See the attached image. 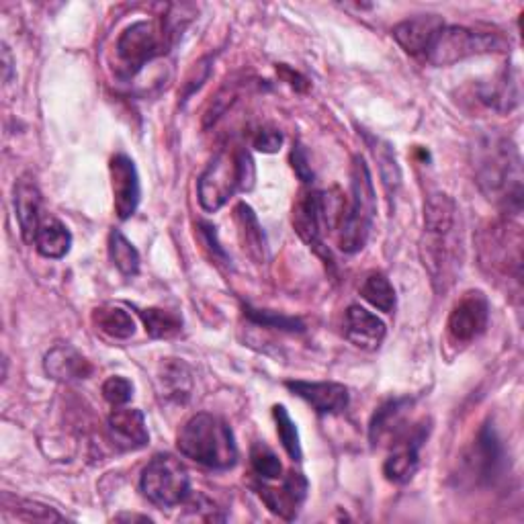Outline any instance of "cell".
Returning a JSON list of instances; mask_svg holds the SVG:
<instances>
[{"mask_svg": "<svg viewBox=\"0 0 524 524\" xmlns=\"http://www.w3.org/2000/svg\"><path fill=\"white\" fill-rule=\"evenodd\" d=\"M482 267L494 275L522 281V234L518 226L494 224L479 238Z\"/></svg>", "mask_w": 524, "mask_h": 524, "instance_id": "obj_9", "label": "cell"}, {"mask_svg": "<svg viewBox=\"0 0 524 524\" xmlns=\"http://www.w3.org/2000/svg\"><path fill=\"white\" fill-rule=\"evenodd\" d=\"M469 473L479 484H494L506 465V451L494 424H484L467 457Z\"/></svg>", "mask_w": 524, "mask_h": 524, "instance_id": "obj_12", "label": "cell"}, {"mask_svg": "<svg viewBox=\"0 0 524 524\" xmlns=\"http://www.w3.org/2000/svg\"><path fill=\"white\" fill-rule=\"evenodd\" d=\"M109 258L113 267L125 277H136L140 273V252L119 230L109 234Z\"/></svg>", "mask_w": 524, "mask_h": 524, "instance_id": "obj_27", "label": "cell"}, {"mask_svg": "<svg viewBox=\"0 0 524 524\" xmlns=\"http://www.w3.org/2000/svg\"><path fill=\"white\" fill-rule=\"evenodd\" d=\"M111 172V187L115 199V211L119 220H129L131 215L138 211L142 199V185L138 168L129 156L115 154L109 162Z\"/></svg>", "mask_w": 524, "mask_h": 524, "instance_id": "obj_13", "label": "cell"}, {"mask_svg": "<svg viewBox=\"0 0 524 524\" xmlns=\"http://www.w3.org/2000/svg\"><path fill=\"white\" fill-rule=\"evenodd\" d=\"M256 492L273 514L285 520H293L301 504L305 502V496H308V479H305L303 473L299 471H289L287 477L283 479L281 488L258 484Z\"/></svg>", "mask_w": 524, "mask_h": 524, "instance_id": "obj_14", "label": "cell"}, {"mask_svg": "<svg viewBox=\"0 0 524 524\" xmlns=\"http://www.w3.org/2000/svg\"><path fill=\"white\" fill-rule=\"evenodd\" d=\"M375 150V156L379 160V166H381V179L387 187V191L393 189H398L400 185V179H402V174H400V168H398V162H396V156H393L391 148L387 144H381V148H373Z\"/></svg>", "mask_w": 524, "mask_h": 524, "instance_id": "obj_35", "label": "cell"}, {"mask_svg": "<svg viewBox=\"0 0 524 524\" xmlns=\"http://www.w3.org/2000/svg\"><path fill=\"white\" fill-rule=\"evenodd\" d=\"M475 183L500 209L518 215L522 211V160L516 146L500 134H486L471 148Z\"/></svg>", "mask_w": 524, "mask_h": 524, "instance_id": "obj_1", "label": "cell"}, {"mask_svg": "<svg viewBox=\"0 0 524 524\" xmlns=\"http://www.w3.org/2000/svg\"><path fill=\"white\" fill-rule=\"evenodd\" d=\"M199 228H201V236H203V240H205V244L215 252V256L217 258H222L224 262L228 260V256H226V252L220 248V244H217V234H215V228L211 226V224H205V222H201L199 224Z\"/></svg>", "mask_w": 524, "mask_h": 524, "instance_id": "obj_39", "label": "cell"}, {"mask_svg": "<svg viewBox=\"0 0 524 524\" xmlns=\"http://www.w3.org/2000/svg\"><path fill=\"white\" fill-rule=\"evenodd\" d=\"M252 146L262 154H275L283 146V134L275 127H258L252 136Z\"/></svg>", "mask_w": 524, "mask_h": 524, "instance_id": "obj_37", "label": "cell"}, {"mask_svg": "<svg viewBox=\"0 0 524 524\" xmlns=\"http://www.w3.org/2000/svg\"><path fill=\"white\" fill-rule=\"evenodd\" d=\"M285 387L308 402L318 414H340L351 402L348 389L332 381H287Z\"/></svg>", "mask_w": 524, "mask_h": 524, "instance_id": "obj_15", "label": "cell"}, {"mask_svg": "<svg viewBox=\"0 0 524 524\" xmlns=\"http://www.w3.org/2000/svg\"><path fill=\"white\" fill-rule=\"evenodd\" d=\"M273 418L277 424V434L283 443V449L287 451V455L293 461H301L303 453H301V441H299V432H297V424L291 420L289 412L285 406H275L273 408Z\"/></svg>", "mask_w": 524, "mask_h": 524, "instance_id": "obj_31", "label": "cell"}, {"mask_svg": "<svg viewBox=\"0 0 524 524\" xmlns=\"http://www.w3.org/2000/svg\"><path fill=\"white\" fill-rule=\"evenodd\" d=\"M361 295L383 314H391L393 308H396V289H393V285L383 273L367 275V279L361 285Z\"/></svg>", "mask_w": 524, "mask_h": 524, "instance_id": "obj_30", "label": "cell"}, {"mask_svg": "<svg viewBox=\"0 0 524 524\" xmlns=\"http://www.w3.org/2000/svg\"><path fill=\"white\" fill-rule=\"evenodd\" d=\"M412 406V402L408 398H396V400H389L385 404H381L371 422H369V439L371 445L377 447L381 445L385 439H393V436H398L404 428V414L406 410Z\"/></svg>", "mask_w": 524, "mask_h": 524, "instance_id": "obj_21", "label": "cell"}, {"mask_svg": "<svg viewBox=\"0 0 524 524\" xmlns=\"http://www.w3.org/2000/svg\"><path fill=\"white\" fill-rule=\"evenodd\" d=\"M13 203H15V215L21 228V236L27 244H33L43 217H41V193L29 174H25V177H21L15 183Z\"/></svg>", "mask_w": 524, "mask_h": 524, "instance_id": "obj_20", "label": "cell"}, {"mask_svg": "<svg viewBox=\"0 0 524 524\" xmlns=\"http://www.w3.org/2000/svg\"><path fill=\"white\" fill-rule=\"evenodd\" d=\"M33 244L41 256L58 260L70 252L72 234L56 217H43Z\"/></svg>", "mask_w": 524, "mask_h": 524, "instance_id": "obj_23", "label": "cell"}, {"mask_svg": "<svg viewBox=\"0 0 524 524\" xmlns=\"http://www.w3.org/2000/svg\"><path fill=\"white\" fill-rule=\"evenodd\" d=\"M291 166H293V170H295V174H297L301 183H312L314 181V170H312L308 154H305L301 144H293Z\"/></svg>", "mask_w": 524, "mask_h": 524, "instance_id": "obj_38", "label": "cell"}, {"mask_svg": "<svg viewBox=\"0 0 524 524\" xmlns=\"http://www.w3.org/2000/svg\"><path fill=\"white\" fill-rule=\"evenodd\" d=\"M101 391H103V398H105L111 406L119 408V406H125V404L131 402V396H134V385H131L129 379L115 375V377H109V379L103 383Z\"/></svg>", "mask_w": 524, "mask_h": 524, "instance_id": "obj_34", "label": "cell"}, {"mask_svg": "<svg viewBox=\"0 0 524 524\" xmlns=\"http://www.w3.org/2000/svg\"><path fill=\"white\" fill-rule=\"evenodd\" d=\"M244 314H246V318H248L250 322L260 324V326H265V328L283 330V332H303V330H305V326H303L301 320L289 318V316H283V314H277V312L256 310V308H250V305H246Z\"/></svg>", "mask_w": 524, "mask_h": 524, "instance_id": "obj_33", "label": "cell"}, {"mask_svg": "<svg viewBox=\"0 0 524 524\" xmlns=\"http://www.w3.org/2000/svg\"><path fill=\"white\" fill-rule=\"evenodd\" d=\"M3 60H5V80H9V78H11L9 72H11V68H13V64H11V56H9V48L3 50Z\"/></svg>", "mask_w": 524, "mask_h": 524, "instance_id": "obj_41", "label": "cell"}, {"mask_svg": "<svg viewBox=\"0 0 524 524\" xmlns=\"http://www.w3.org/2000/svg\"><path fill=\"white\" fill-rule=\"evenodd\" d=\"M428 439V426L422 422L414 428H406L396 436L391 453L383 463V475L391 484H408L418 471L420 449Z\"/></svg>", "mask_w": 524, "mask_h": 524, "instance_id": "obj_10", "label": "cell"}, {"mask_svg": "<svg viewBox=\"0 0 524 524\" xmlns=\"http://www.w3.org/2000/svg\"><path fill=\"white\" fill-rule=\"evenodd\" d=\"M490 322V301L482 291H467L449 316L447 330L455 344H469L482 336Z\"/></svg>", "mask_w": 524, "mask_h": 524, "instance_id": "obj_11", "label": "cell"}, {"mask_svg": "<svg viewBox=\"0 0 524 524\" xmlns=\"http://www.w3.org/2000/svg\"><path fill=\"white\" fill-rule=\"evenodd\" d=\"M15 506L17 508H7V510L15 512L23 520H35V522H58V520H62V516L56 510L43 506V504H37V502H31V500H19L17 498Z\"/></svg>", "mask_w": 524, "mask_h": 524, "instance_id": "obj_36", "label": "cell"}, {"mask_svg": "<svg viewBox=\"0 0 524 524\" xmlns=\"http://www.w3.org/2000/svg\"><path fill=\"white\" fill-rule=\"evenodd\" d=\"M279 74L283 76V80H285L289 86H293V89H297V91H305V89H308V80H305L301 74L293 72L291 68L281 66V68H279Z\"/></svg>", "mask_w": 524, "mask_h": 524, "instance_id": "obj_40", "label": "cell"}, {"mask_svg": "<svg viewBox=\"0 0 524 524\" xmlns=\"http://www.w3.org/2000/svg\"><path fill=\"white\" fill-rule=\"evenodd\" d=\"M113 443L123 451H138L150 443V432L142 410L119 406L107 420Z\"/></svg>", "mask_w": 524, "mask_h": 524, "instance_id": "obj_16", "label": "cell"}, {"mask_svg": "<svg viewBox=\"0 0 524 524\" xmlns=\"http://www.w3.org/2000/svg\"><path fill=\"white\" fill-rule=\"evenodd\" d=\"M234 213H236V224H238V232H240L244 250L256 262H265L267 260V238H265V232H262V226L258 222L254 209L246 203H238Z\"/></svg>", "mask_w": 524, "mask_h": 524, "instance_id": "obj_24", "label": "cell"}, {"mask_svg": "<svg viewBox=\"0 0 524 524\" xmlns=\"http://www.w3.org/2000/svg\"><path fill=\"white\" fill-rule=\"evenodd\" d=\"M457 205L445 193H432L424 203V234L449 236L455 228Z\"/></svg>", "mask_w": 524, "mask_h": 524, "instance_id": "obj_22", "label": "cell"}, {"mask_svg": "<svg viewBox=\"0 0 524 524\" xmlns=\"http://www.w3.org/2000/svg\"><path fill=\"white\" fill-rule=\"evenodd\" d=\"M136 312L152 338H172L183 330V318L174 312L160 308H136Z\"/></svg>", "mask_w": 524, "mask_h": 524, "instance_id": "obj_28", "label": "cell"}, {"mask_svg": "<svg viewBox=\"0 0 524 524\" xmlns=\"http://www.w3.org/2000/svg\"><path fill=\"white\" fill-rule=\"evenodd\" d=\"M254 162L246 150L217 152L197 183L199 205L207 213L220 211L236 191H250L254 187Z\"/></svg>", "mask_w": 524, "mask_h": 524, "instance_id": "obj_3", "label": "cell"}, {"mask_svg": "<svg viewBox=\"0 0 524 524\" xmlns=\"http://www.w3.org/2000/svg\"><path fill=\"white\" fill-rule=\"evenodd\" d=\"M93 324L113 340H127L136 334V322L117 305H101L93 312Z\"/></svg>", "mask_w": 524, "mask_h": 524, "instance_id": "obj_26", "label": "cell"}, {"mask_svg": "<svg viewBox=\"0 0 524 524\" xmlns=\"http://www.w3.org/2000/svg\"><path fill=\"white\" fill-rule=\"evenodd\" d=\"M518 99H520L518 82L512 78V74L508 70L502 72L482 93V101L488 103L490 107H494L496 111L514 109L518 105Z\"/></svg>", "mask_w": 524, "mask_h": 524, "instance_id": "obj_29", "label": "cell"}, {"mask_svg": "<svg viewBox=\"0 0 524 524\" xmlns=\"http://www.w3.org/2000/svg\"><path fill=\"white\" fill-rule=\"evenodd\" d=\"M346 199L340 191H316L303 189L299 191L293 203L291 222L297 236L314 250H322L324 234L336 230L342 213H344Z\"/></svg>", "mask_w": 524, "mask_h": 524, "instance_id": "obj_5", "label": "cell"}, {"mask_svg": "<svg viewBox=\"0 0 524 524\" xmlns=\"http://www.w3.org/2000/svg\"><path fill=\"white\" fill-rule=\"evenodd\" d=\"M43 369L48 377L60 383H72L80 379H89L95 371L91 361L82 357L76 348L68 344H56L43 359Z\"/></svg>", "mask_w": 524, "mask_h": 524, "instance_id": "obj_19", "label": "cell"}, {"mask_svg": "<svg viewBox=\"0 0 524 524\" xmlns=\"http://www.w3.org/2000/svg\"><path fill=\"white\" fill-rule=\"evenodd\" d=\"M445 27L443 19L436 15H420L406 19L393 27V39H396L402 50L410 56H426L434 37Z\"/></svg>", "mask_w": 524, "mask_h": 524, "instance_id": "obj_17", "label": "cell"}, {"mask_svg": "<svg viewBox=\"0 0 524 524\" xmlns=\"http://www.w3.org/2000/svg\"><path fill=\"white\" fill-rule=\"evenodd\" d=\"M177 33H174L166 19L162 25H156L152 21H138L129 25L117 39V60L121 74L131 78L136 76L148 62L168 52V48L177 41Z\"/></svg>", "mask_w": 524, "mask_h": 524, "instance_id": "obj_6", "label": "cell"}, {"mask_svg": "<svg viewBox=\"0 0 524 524\" xmlns=\"http://www.w3.org/2000/svg\"><path fill=\"white\" fill-rule=\"evenodd\" d=\"M344 336L361 351H377L385 338V324L361 305H351L344 316Z\"/></svg>", "mask_w": 524, "mask_h": 524, "instance_id": "obj_18", "label": "cell"}, {"mask_svg": "<svg viewBox=\"0 0 524 524\" xmlns=\"http://www.w3.org/2000/svg\"><path fill=\"white\" fill-rule=\"evenodd\" d=\"M140 492L154 506H179L191 496L189 471L177 457L156 455L142 471Z\"/></svg>", "mask_w": 524, "mask_h": 524, "instance_id": "obj_7", "label": "cell"}, {"mask_svg": "<svg viewBox=\"0 0 524 524\" xmlns=\"http://www.w3.org/2000/svg\"><path fill=\"white\" fill-rule=\"evenodd\" d=\"M377 197L369 166L363 156H355L351 168V197L344 205L342 220L336 228L338 248L346 254L361 252L369 240Z\"/></svg>", "mask_w": 524, "mask_h": 524, "instance_id": "obj_4", "label": "cell"}, {"mask_svg": "<svg viewBox=\"0 0 524 524\" xmlns=\"http://www.w3.org/2000/svg\"><path fill=\"white\" fill-rule=\"evenodd\" d=\"M250 465H252L254 473L258 477H262V479H279V477H283L281 475L283 473V465H281L279 457L265 443H254L250 447Z\"/></svg>", "mask_w": 524, "mask_h": 524, "instance_id": "obj_32", "label": "cell"}, {"mask_svg": "<svg viewBox=\"0 0 524 524\" xmlns=\"http://www.w3.org/2000/svg\"><path fill=\"white\" fill-rule=\"evenodd\" d=\"M179 451L209 469H230L238 461L232 428L213 414L201 412L185 422L177 436Z\"/></svg>", "mask_w": 524, "mask_h": 524, "instance_id": "obj_2", "label": "cell"}, {"mask_svg": "<svg viewBox=\"0 0 524 524\" xmlns=\"http://www.w3.org/2000/svg\"><path fill=\"white\" fill-rule=\"evenodd\" d=\"M506 43L492 33L473 31L469 27L445 25L434 37L426 60L434 66H451L471 56H482L490 52H502Z\"/></svg>", "mask_w": 524, "mask_h": 524, "instance_id": "obj_8", "label": "cell"}, {"mask_svg": "<svg viewBox=\"0 0 524 524\" xmlns=\"http://www.w3.org/2000/svg\"><path fill=\"white\" fill-rule=\"evenodd\" d=\"M119 520H142V522H150V518H146V516H119Z\"/></svg>", "mask_w": 524, "mask_h": 524, "instance_id": "obj_42", "label": "cell"}, {"mask_svg": "<svg viewBox=\"0 0 524 524\" xmlns=\"http://www.w3.org/2000/svg\"><path fill=\"white\" fill-rule=\"evenodd\" d=\"M158 383H160V393L168 402L185 404L191 398L193 379L189 367L183 361L168 359L160 369Z\"/></svg>", "mask_w": 524, "mask_h": 524, "instance_id": "obj_25", "label": "cell"}]
</instances>
